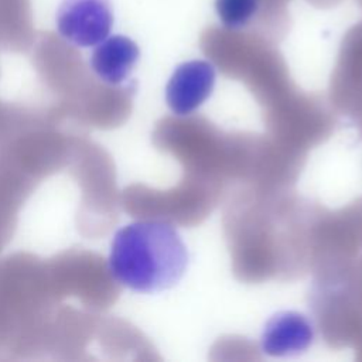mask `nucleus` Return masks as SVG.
<instances>
[{"instance_id":"1","label":"nucleus","mask_w":362,"mask_h":362,"mask_svg":"<svg viewBox=\"0 0 362 362\" xmlns=\"http://www.w3.org/2000/svg\"><path fill=\"white\" fill-rule=\"evenodd\" d=\"M187 266L188 252L182 238L173 225L156 219L120 228L107 259L112 277L139 293H158L175 286Z\"/></svg>"},{"instance_id":"2","label":"nucleus","mask_w":362,"mask_h":362,"mask_svg":"<svg viewBox=\"0 0 362 362\" xmlns=\"http://www.w3.org/2000/svg\"><path fill=\"white\" fill-rule=\"evenodd\" d=\"M113 13L109 0H62L57 11V30L69 45L89 48L110 33Z\"/></svg>"},{"instance_id":"3","label":"nucleus","mask_w":362,"mask_h":362,"mask_svg":"<svg viewBox=\"0 0 362 362\" xmlns=\"http://www.w3.org/2000/svg\"><path fill=\"white\" fill-rule=\"evenodd\" d=\"M215 81V66L208 61L192 59L178 65L165 86L168 107L180 116L192 113L211 96Z\"/></svg>"},{"instance_id":"4","label":"nucleus","mask_w":362,"mask_h":362,"mask_svg":"<svg viewBox=\"0 0 362 362\" xmlns=\"http://www.w3.org/2000/svg\"><path fill=\"white\" fill-rule=\"evenodd\" d=\"M313 341L314 327L308 317L298 311H281L266 322L260 346L266 355L286 358L303 354Z\"/></svg>"},{"instance_id":"5","label":"nucleus","mask_w":362,"mask_h":362,"mask_svg":"<svg viewBox=\"0 0 362 362\" xmlns=\"http://www.w3.org/2000/svg\"><path fill=\"white\" fill-rule=\"evenodd\" d=\"M140 57L137 44L126 35L106 37L98 44L90 57V68L95 75L107 85L124 82Z\"/></svg>"},{"instance_id":"6","label":"nucleus","mask_w":362,"mask_h":362,"mask_svg":"<svg viewBox=\"0 0 362 362\" xmlns=\"http://www.w3.org/2000/svg\"><path fill=\"white\" fill-rule=\"evenodd\" d=\"M33 31L31 0H0V40L25 41Z\"/></svg>"},{"instance_id":"7","label":"nucleus","mask_w":362,"mask_h":362,"mask_svg":"<svg viewBox=\"0 0 362 362\" xmlns=\"http://www.w3.org/2000/svg\"><path fill=\"white\" fill-rule=\"evenodd\" d=\"M262 0H215L219 21L229 30L247 27L260 10Z\"/></svg>"}]
</instances>
